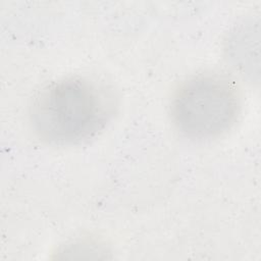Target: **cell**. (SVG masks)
<instances>
[{
  "label": "cell",
  "mask_w": 261,
  "mask_h": 261,
  "mask_svg": "<svg viewBox=\"0 0 261 261\" xmlns=\"http://www.w3.org/2000/svg\"><path fill=\"white\" fill-rule=\"evenodd\" d=\"M114 96L105 85L72 75L50 82L30 106L37 136L50 144L81 143L104 128L114 113Z\"/></svg>",
  "instance_id": "1"
},
{
  "label": "cell",
  "mask_w": 261,
  "mask_h": 261,
  "mask_svg": "<svg viewBox=\"0 0 261 261\" xmlns=\"http://www.w3.org/2000/svg\"><path fill=\"white\" fill-rule=\"evenodd\" d=\"M241 97L236 84L220 73H200L185 81L171 100V117L187 137L209 139L236 121Z\"/></svg>",
  "instance_id": "2"
}]
</instances>
